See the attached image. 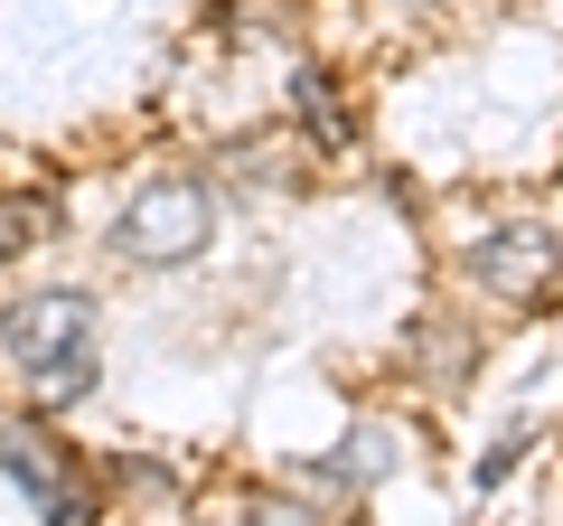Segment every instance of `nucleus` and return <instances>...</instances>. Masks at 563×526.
<instances>
[{
    "label": "nucleus",
    "mask_w": 563,
    "mask_h": 526,
    "mask_svg": "<svg viewBox=\"0 0 563 526\" xmlns=\"http://www.w3.org/2000/svg\"><path fill=\"white\" fill-rule=\"evenodd\" d=\"M0 348L20 366H47L66 348H95V302L85 292H29V302L0 310Z\"/></svg>",
    "instance_id": "nucleus-2"
},
{
    "label": "nucleus",
    "mask_w": 563,
    "mask_h": 526,
    "mask_svg": "<svg viewBox=\"0 0 563 526\" xmlns=\"http://www.w3.org/2000/svg\"><path fill=\"white\" fill-rule=\"evenodd\" d=\"M395 470V432H357V451H347V480H385Z\"/></svg>",
    "instance_id": "nucleus-8"
},
{
    "label": "nucleus",
    "mask_w": 563,
    "mask_h": 526,
    "mask_svg": "<svg viewBox=\"0 0 563 526\" xmlns=\"http://www.w3.org/2000/svg\"><path fill=\"white\" fill-rule=\"evenodd\" d=\"M29 385H38V405H47V414H66L76 395H95V348H66V358L29 366Z\"/></svg>",
    "instance_id": "nucleus-5"
},
{
    "label": "nucleus",
    "mask_w": 563,
    "mask_h": 526,
    "mask_svg": "<svg viewBox=\"0 0 563 526\" xmlns=\"http://www.w3.org/2000/svg\"><path fill=\"white\" fill-rule=\"evenodd\" d=\"M291 103L310 113V132H320L329 151L347 142V113H339V95H329V76H320V66H301V76H291Z\"/></svg>",
    "instance_id": "nucleus-6"
},
{
    "label": "nucleus",
    "mask_w": 563,
    "mask_h": 526,
    "mask_svg": "<svg viewBox=\"0 0 563 526\" xmlns=\"http://www.w3.org/2000/svg\"><path fill=\"white\" fill-rule=\"evenodd\" d=\"M470 283L498 292V302H544V283H554V244H544L526 217H507V226H488V235L470 244Z\"/></svg>",
    "instance_id": "nucleus-3"
},
{
    "label": "nucleus",
    "mask_w": 563,
    "mask_h": 526,
    "mask_svg": "<svg viewBox=\"0 0 563 526\" xmlns=\"http://www.w3.org/2000/svg\"><path fill=\"white\" fill-rule=\"evenodd\" d=\"M113 244H122L132 263H188V254L207 244V188H198V179H151L132 207H122Z\"/></svg>",
    "instance_id": "nucleus-1"
},
{
    "label": "nucleus",
    "mask_w": 563,
    "mask_h": 526,
    "mask_svg": "<svg viewBox=\"0 0 563 526\" xmlns=\"http://www.w3.org/2000/svg\"><path fill=\"white\" fill-rule=\"evenodd\" d=\"M38 235H57V207L47 198H0V254H29Z\"/></svg>",
    "instance_id": "nucleus-7"
},
{
    "label": "nucleus",
    "mask_w": 563,
    "mask_h": 526,
    "mask_svg": "<svg viewBox=\"0 0 563 526\" xmlns=\"http://www.w3.org/2000/svg\"><path fill=\"white\" fill-rule=\"evenodd\" d=\"M0 470H10V480H20L29 498H38V517H47V526H76V489H66V470L38 451V432L0 424Z\"/></svg>",
    "instance_id": "nucleus-4"
},
{
    "label": "nucleus",
    "mask_w": 563,
    "mask_h": 526,
    "mask_svg": "<svg viewBox=\"0 0 563 526\" xmlns=\"http://www.w3.org/2000/svg\"><path fill=\"white\" fill-rule=\"evenodd\" d=\"M526 442H536V432H507V442H498V451H488V461H479V480H488V489H498V480H507V470H517V451H526Z\"/></svg>",
    "instance_id": "nucleus-9"
},
{
    "label": "nucleus",
    "mask_w": 563,
    "mask_h": 526,
    "mask_svg": "<svg viewBox=\"0 0 563 526\" xmlns=\"http://www.w3.org/2000/svg\"><path fill=\"white\" fill-rule=\"evenodd\" d=\"M254 526H310V507H282V498H263V507H254Z\"/></svg>",
    "instance_id": "nucleus-10"
}]
</instances>
